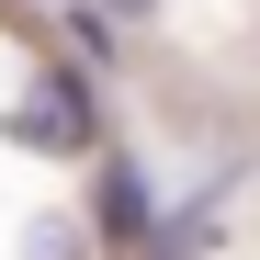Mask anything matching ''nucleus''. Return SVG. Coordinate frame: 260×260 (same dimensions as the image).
Returning a JSON list of instances; mask_svg holds the SVG:
<instances>
[{
    "mask_svg": "<svg viewBox=\"0 0 260 260\" xmlns=\"http://www.w3.org/2000/svg\"><path fill=\"white\" fill-rule=\"evenodd\" d=\"M23 136L46 147V158H102L91 68H68V57H34V102H23Z\"/></svg>",
    "mask_w": 260,
    "mask_h": 260,
    "instance_id": "nucleus-1",
    "label": "nucleus"
},
{
    "mask_svg": "<svg viewBox=\"0 0 260 260\" xmlns=\"http://www.w3.org/2000/svg\"><path fill=\"white\" fill-rule=\"evenodd\" d=\"M158 226H170V215H158V192H147V170H136V158H102V170H91V249L147 260Z\"/></svg>",
    "mask_w": 260,
    "mask_h": 260,
    "instance_id": "nucleus-2",
    "label": "nucleus"
},
{
    "mask_svg": "<svg viewBox=\"0 0 260 260\" xmlns=\"http://www.w3.org/2000/svg\"><path fill=\"white\" fill-rule=\"evenodd\" d=\"M215 226H226V192H204V204H181V215L158 226V249H147V260H204V249H215Z\"/></svg>",
    "mask_w": 260,
    "mask_h": 260,
    "instance_id": "nucleus-3",
    "label": "nucleus"
},
{
    "mask_svg": "<svg viewBox=\"0 0 260 260\" xmlns=\"http://www.w3.org/2000/svg\"><path fill=\"white\" fill-rule=\"evenodd\" d=\"M57 34H68V68H102L113 57V12L91 0V12H57Z\"/></svg>",
    "mask_w": 260,
    "mask_h": 260,
    "instance_id": "nucleus-4",
    "label": "nucleus"
},
{
    "mask_svg": "<svg viewBox=\"0 0 260 260\" xmlns=\"http://www.w3.org/2000/svg\"><path fill=\"white\" fill-rule=\"evenodd\" d=\"M34 260H91V215H57V226H34Z\"/></svg>",
    "mask_w": 260,
    "mask_h": 260,
    "instance_id": "nucleus-5",
    "label": "nucleus"
},
{
    "mask_svg": "<svg viewBox=\"0 0 260 260\" xmlns=\"http://www.w3.org/2000/svg\"><path fill=\"white\" fill-rule=\"evenodd\" d=\"M102 12H113V23H147V12H158V0H102Z\"/></svg>",
    "mask_w": 260,
    "mask_h": 260,
    "instance_id": "nucleus-6",
    "label": "nucleus"
},
{
    "mask_svg": "<svg viewBox=\"0 0 260 260\" xmlns=\"http://www.w3.org/2000/svg\"><path fill=\"white\" fill-rule=\"evenodd\" d=\"M46 12H57V0H46Z\"/></svg>",
    "mask_w": 260,
    "mask_h": 260,
    "instance_id": "nucleus-7",
    "label": "nucleus"
}]
</instances>
